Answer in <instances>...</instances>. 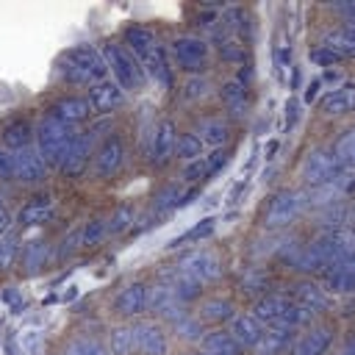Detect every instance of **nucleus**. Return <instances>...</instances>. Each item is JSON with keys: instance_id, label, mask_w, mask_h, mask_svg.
I'll use <instances>...</instances> for the list:
<instances>
[{"instance_id": "44", "label": "nucleus", "mask_w": 355, "mask_h": 355, "mask_svg": "<svg viewBox=\"0 0 355 355\" xmlns=\"http://www.w3.org/2000/svg\"><path fill=\"white\" fill-rule=\"evenodd\" d=\"M61 355H111V352H108V347L103 341H97L92 336H80V338L69 341Z\"/></svg>"}, {"instance_id": "26", "label": "nucleus", "mask_w": 355, "mask_h": 355, "mask_svg": "<svg viewBox=\"0 0 355 355\" xmlns=\"http://www.w3.org/2000/svg\"><path fill=\"white\" fill-rule=\"evenodd\" d=\"M141 69H144V78H150L158 89H172V61H169L164 44H158V47L141 61Z\"/></svg>"}, {"instance_id": "12", "label": "nucleus", "mask_w": 355, "mask_h": 355, "mask_svg": "<svg viewBox=\"0 0 355 355\" xmlns=\"http://www.w3.org/2000/svg\"><path fill=\"white\" fill-rule=\"evenodd\" d=\"M125 158H128V147L122 141V136H105L100 141V147L94 150V161H92V169L97 178H114L122 166H125Z\"/></svg>"}, {"instance_id": "52", "label": "nucleus", "mask_w": 355, "mask_h": 355, "mask_svg": "<svg viewBox=\"0 0 355 355\" xmlns=\"http://www.w3.org/2000/svg\"><path fill=\"white\" fill-rule=\"evenodd\" d=\"M341 355H355V336H352V338H349V341L344 344V349H341Z\"/></svg>"}, {"instance_id": "4", "label": "nucleus", "mask_w": 355, "mask_h": 355, "mask_svg": "<svg viewBox=\"0 0 355 355\" xmlns=\"http://www.w3.org/2000/svg\"><path fill=\"white\" fill-rule=\"evenodd\" d=\"M103 61L108 67V72L114 75V83L122 89V92H141L147 78H144V69L141 64L133 58V53L122 44V42H103Z\"/></svg>"}, {"instance_id": "22", "label": "nucleus", "mask_w": 355, "mask_h": 355, "mask_svg": "<svg viewBox=\"0 0 355 355\" xmlns=\"http://www.w3.org/2000/svg\"><path fill=\"white\" fill-rule=\"evenodd\" d=\"M89 105H92V111H97V114H111V111H116V108H122L125 105V92L114 83V80H100V83H94V86H89Z\"/></svg>"}, {"instance_id": "1", "label": "nucleus", "mask_w": 355, "mask_h": 355, "mask_svg": "<svg viewBox=\"0 0 355 355\" xmlns=\"http://www.w3.org/2000/svg\"><path fill=\"white\" fill-rule=\"evenodd\" d=\"M352 252H355V227L319 230L316 239H311L308 244H300L291 252L288 266H294L302 275H322Z\"/></svg>"}, {"instance_id": "16", "label": "nucleus", "mask_w": 355, "mask_h": 355, "mask_svg": "<svg viewBox=\"0 0 355 355\" xmlns=\"http://www.w3.org/2000/svg\"><path fill=\"white\" fill-rule=\"evenodd\" d=\"M89 155H92V136L89 133H75V139L69 141V147L64 150L61 161L55 164V169L67 178H78L86 164H89Z\"/></svg>"}, {"instance_id": "28", "label": "nucleus", "mask_w": 355, "mask_h": 355, "mask_svg": "<svg viewBox=\"0 0 355 355\" xmlns=\"http://www.w3.org/2000/svg\"><path fill=\"white\" fill-rule=\"evenodd\" d=\"M263 330H266V327H263L252 313H236V316L230 319V327H227V333H230L244 349L255 347V344L261 341Z\"/></svg>"}, {"instance_id": "43", "label": "nucleus", "mask_w": 355, "mask_h": 355, "mask_svg": "<svg viewBox=\"0 0 355 355\" xmlns=\"http://www.w3.org/2000/svg\"><path fill=\"white\" fill-rule=\"evenodd\" d=\"M133 216H136L133 205H119V208H114V214L105 219V233L119 236V233L130 230V227H133Z\"/></svg>"}, {"instance_id": "40", "label": "nucleus", "mask_w": 355, "mask_h": 355, "mask_svg": "<svg viewBox=\"0 0 355 355\" xmlns=\"http://www.w3.org/2000/svg\"><path fill=\"white\" fill-rule=\"evenodd\" d=\"M175 153H178V158L180 161H194V158H200V155H205V144H202V139L194 133V130H186V133H180L178 136V144H175Z\"/></svg>"}, {"instance_id": "27", "label": "nucleus", "mask_w": 355, "mask_h": 355, "mask_svg": "<svg viewBox=\"0 0 355 355\" xmlns=\"http://www.w3.org/2000/svg\"><path fill=\"white\" fill-rule=\"evenodd\" d=\"M200 139H202V144L208 147H214V150H219L225 141H230V122L222 116V114H211V116H202L200 122H197V130H194Z\"/></svg>"}, {"instance_id": "42", "label": "nucleus", "mask_w": 355, "mask_h": 355, "mask_svg": "<svg viewBox=\"0 0 355 355\" xmlns=\"http://www.w3.org/2000/svg\"><path fill=\"white\" fill-rule=\"evenodd\" d=\"M211 94V80L205 78V75H189L186 80H183V86H180V97L186 100V103H200V100H205Z\"/></svg>"}, {"instance_id": "24", "label": "nucleus", "mask_w": 355, "mask_h": 355, "mask_svg": "<svg viewBox=\"0 0 355 355\" xmlns=\"http://www.w3.org/2000/svg\"><path fill=\"white\" fill-rule=\"evenodd\" d=\"M227 164V150H211L194 161H189L183 166V180L186 183H200V180H208L211 175H216L222 166Z\"/></svg>"}, {"instance_id": "29", "label": "nucleus", "mask_w": 355, "mask_h": 355, "mask_svg": "<svg viewBox=\"0 0 355 355\" xmlns=\"http://www.w3.org/2000/svg\"><path fill=\"white\" fill-rule=\"evenodd\" d=\"M219 100H222V108L233 119H241L247 114V86H241L236 78H230L219 86Z\"/></svg>"}, {"instance_id": "13", "label": "nucleus", "mask_w": 355, "mask_h": 355, "mask_svg": "<svg viewBox=\"0 0 355 355\" xmlns=\"http://www.w3.org/2000/svg\"><path fill=\"white\" fill-rule=\"evenodd\" d=\"M333 336H336V330L327 322H316V324L311 322L300 336H294L288 355H327Z\"/></svg>"}, {"instance_id": "49", "label": "nucleus", "mask_w": 355, "mask_h": 355, "mask_svg": "<svg viewBox=\"0 0 355 355\" xmlns=\"http://www.w3.org/2000/svg\"><path fill=\"white\" fill-rule=\"evenodd\" d=\"M327 8H330L333 14H338V17H341V22L355 25V0H347V3H330Z\"/></svg>"}, {"instance_id": "36", "label": "nucleus", "mask_w": 355, "mask_h": 355, "mask_svg": "<svg viewBox=\"0 0 355 355\" xmlns=\"http://www.w3.org/2000/svg\"><path fill=\"white\" fill-rule=\"evenodd\" d=\"M186 200H189V191H183L180 183H166L164 189L155 191V197H153V211H158V214H169V211L180 208Z\"/></svg>"}, {"instance_id": "33", "label": "nucleus", "mask_w": 355, "mask_h": 355, "mask_svg": "<svg viewBox=\"0 0 355 355\" xmlns=\"http://www.w3.org/2000/svg\"><path fill=\"white\" fill-rule=\"evenodd\" d=\"M291 341H294V330H286V327H266L263 336H261V341L255 344V349H258L261 355H283V352H288Z\"/></svg>"}, {"instance_id": "6", "label": "nucleus", "mask_w": 355, "mask_h": 355, "mask_svg": "<svg viewBox=\"0 0 355 355\" xmlns=\"http://www.w3.org/2000/svg\"><path fill=\"white\" fill-rule=\"evenodd\" d=\"M305 211H308V194H305V189H283V191H277V194L269 200V205H266L261 222H263L266 230L288 227V225H294Z\"/></svg>"}, {"instance_id": "20", "label": "nucleus", "mask_w": 355, "mask_h": 355, "mask_svg": "<svg viewBox=\"0 0 355 355\" xmlns=\"http://www.w3.org/2000/svg\"><path fill=\"white\" fill-rule=\"evenodd\" d=\"M355 111V83H341L333 86L322 94L319 100V114L322 116H347Z\"/></svg>"}, {"instance_id": "51", "label": "nucleus", "mask_w": 355, "mask_h": 355, "mask_svg": "<svg viewBox=\"0 0 355 355\" xmlns=\"http://www.w3.org/2000/svg\"><path fill=\"white\" fill-rule=\"evenodd\" d=\"M8 227H11V216H8L6 208H0V239L8 233Z\"/></svg>"}, {"instance_id": "46", "label": "nucleus", "mask_w": 355, "mask_h": 355, "mask_svg": "<svg viewBox=\"0 0 355 355\" xmlns=\"http://www.w3.org/2000/svg\"><path fill=\"white\" fill-rule=\"evenodd\" d=\"M214 225H216V219H202V222H197V225L189 227L183 236H178V239L172 241V247H183V244H189V241H202V239H208V236L214 233Z\"/></svg>"}, {"instance_id": "15", "label": "nucleus", "mask_w": 355, "mask_h": 355, "mask_svg": "<svg viewBox=\"0 0 355 355\" xmlns=\"http://www.w3.org/2000/svg\"><path fill=\"white\" fill-rule=\"evenodd\" d=\"M316 47H322L324 53H330L336 61L355 58V25L344 22V25H336V28L324 31Z\"/></svg>"}, {"instance_id": "2", "label": "nucleus", "mask_w": 355, "mask_h": 355, "mask_svg": "<svg viewBox=\"0 0 355 355\" xmlns=\"http://www.w3.org/2000/svg\"><path fill=\"white\" fill-rule=\"evenodd\" d=\"M58 72L64 80L69 83H80V86H94L100 80H105L108 67L103 61V53L92 44H78L72 50H67L58 61Z\"/></svg>"}, {"instance_id": "25", "label": "nucleus", "mask_w": 355, "mask_h": 355, "mask_svg": "<svg viewBox=\"0 0 355 355\" xmlns=\"http://www.w3.org/2000/svg\"><path fill=\"white\" fill-rule=\"evenodd\" d=\"M122 44H125V47L133 53V58L141 64L161 42H158V36H155L153 28H147V25H128L125 33H122Z\"/></svg>"}, {"instance_id": "9", "label": "nucleus", "mask_w": 355, "mask_h": 355, "mask_svg": "<svg viewBox=\"0 0 355 355\" xmlns=\"http://www.w3.org/2000/svg\"><path fill=\"white\" fill-rule=\"evenodd\" d=\"M175 144H178V128L172 119H158L147 136H144V155L153 166H166L175 158Z\"/></svg>"}, {"instance_id": "38", "label": "nucleus", "mask_w": 355, "mask_h": 355, "mask_svg": "<svg viewBox=\"0 0 355 355\" xmlns=\"http://www.w3.org/2000/svg\"><path fill=\"white\" fill-rule=\"evenodd\" d=\"M172 333L180 338V341H202L205 330H202V322L194 316V313H183L172 322Z\"/></svg>"}, {"instance_id": "31", "label": "nucleus", "mask_w": 355, "mask_h": 355, "mask_svg": "<svg viewBox=\"0 0 355 355\" xmlns=\"http://www.w3.org/2000/svg\"><path fill=\"white\" fill-rule=\"evenodd\" d=\"M200 322H208V324H222V322H230L236 316V308L230 300H222V297H211V300H202L197 313H194Z\"/></svg>"}, {"instance_id": "30", "label": "nucleus", "mask_w": 355, "mask_h": 355, "mask_svg": "<svg viewBox=\"0 0 355 355\" xmlns=\"http://www.w3.org/2000/svg\"><path fill=\"white\" fill-rule=\"evenodd\" d=\"M200 352H205V355H244V347L227 330H211L202 336Z\"/></svg>"}, {"instance_id": "32", "label": "nucleus", "mask_w": 355, "mask_h": 355, "mask_svg": "<svg viewBox=\"0 0 355 355\" xmlns=\"http://www.w3.org/2000/svg\"><path fill=\"white\" fill-rule=\"evenodd\" d=\"M3 147L17 153V150H28L33 147V128L28 119H14L3 128Z\"/></svg>"}, {"instance_id": "21", "label": "nucleus", "mask_w": 355, "mask_h": 355, "mask_svg": "<svg viewBox=\"0 0 355 355\" xmlns=\"http://www.w3.org/2000/svg\"><path fill=\"white\" fill-rule=\"evenodd\" d=\"M47 178V164L36 147L14 153V180L19 183H42Z\"/></svg>"}, {"instance_id": "14", "label": "nucleus", "mask_w": 355, "mask_h": 355, "mask_svg": "<svg viewBox=\"0 0 355 355\" xmlns=\"http://www.w3.org/2000/svg\"><path fill=\"white\" fill-rule=\"evenodd\" d=\"M130 327H133L136 355H166L169 352V336L158 322H136Z\"/></svg>"}, {"instance_id": "48", "label": "nucleus", "mask_w": 355, "mask_h": 355, "mask_svg": "<svg viewBox=\"0 0 355 355\" xmlns=\"http://www.w3.org/2000/svg\"><path fill=\"white\" fill-rule=\"evenodd\" d=\"M17 252H19L17 239L3 236V239H0V269H8V266L14 263V258H17Z\"/></svg>"}, {"instance_id": "11", "label": "nucleus", "mask_w": 355, "mask_h": 355, "mask_svg": "<svg viewBox=\"0 0 355 355\" xmlns=\"http://www.w3.org/2000/svg\"><path fill=\"white\" fill-rule=\"evenodd\" d=\"M291 300L308 313V316H319V313H327V311H333V305H336V300H333V294L322 286V283H316V280H297L294 286H291Z\"/></svg>"}, {"instance_id": "3", "label": "nucleus", "mask_w": 355, "mask_h": 355, "mask_svg": "<svg viewBox=\"0 0 355 355\" xmlns=\"http://www.w3.org/2000/svg\"><path fill=\"white\" fill-rule=\"evenodd\" d=\"M252 316L263 327H286V330H297L302 324H311L313 319L288 294H261L252 305Z\"/></svg>"}, {"instance_id": "45", "label": "nucleus", "mask_w": 355, "mask_h": 355, "mask_svg": "<svg viewBox=\"0 0 355 355\" xmlns=\"http://www.w3.org/2000/svg\"><path fill=\"white\" fill-rule=\"evenodd\" d=\"M75 230H78V239H80V250L83 247H94V244H100L108 236L105 233V219H89V222H83Z\"/></svg>"}, {"instance_id": "8", "label": "nucleus", "mask_w": 355, "mask_h": 355, "mask_svg": "<svg viewBox=\"0 0 355 355\" xmlns=\"http://www.w3.org/2000/svg\"><path fill=\"white\" fill-rule=\"evenodd\" d=\"M75 128H69V125H64V122H58V119H53L50 114L39 122V128L33 130V141H36V150H39V155L44 158V164H58L61 161V155H64V150L69 147V141L75 139Z\"/></svg>"}, {"instance_id": "19", "label": "nucleus", "mask_w": 355, "mask_h": 355, "mask_svg": "<svg viewBox=\"0 0 355 355\" xmlns=\"http://www.w3.org/2000/svg\"><path fill=\"white\" fill-rule=\"evenodd\" d=\"M322 286L336 297V294H355V252L330 266L327 272L319 275Z\"/></svg>"}, {"instance_id": "53", "label": "nucleus", "mask_w": 355, "mask_h": 355, "mask_svg": "<svg viewBox=\"0 0 355 355\" xmlns=\"http://www.w3.org/2000/svg\"><path fill=\"white\" fill-rule=\"evenodd\" d=\"M189 355H205V352H200V349H197V352H189Z\"/></svg>"}, {"instance_id": "47", "label": "nucleus", "mask_w": 355, "mask_h": 355, "mask_svg": "<svg viewBox=\"0 0 355 355\" xmlns=\"http://www.w3.org/2000/svg\"><path fill=\"white\" fill-rule=\"evenodd\" d=\"M241 291H247V294H261V291H266V275L258 272V269L244 272V277H241Z\"/></svg>"}, {"instance_id": "10", "label": "nucleus", "mask_w": 355, "mask_h": 355, "mask_svg": "<svg viewBox=\"0 0 355 355\" xmlns=\"http://www.w3.org/2000/svg\"><path fill=\"white\" fill-rule=\"evenodd\" d=\"M175 269L180 275H186L189 280H194L200 286H208V283L219 280V275H222V258L214 250H191V252H186L175 263Z\"/></svg>"}, {"instance_id": "5", "label": "nucleus", "mask_w": 355, "mask_h": 355, "mask_svg": "<svg viewBox=\"0 0 355 355\" xmlns=\"http://www.w3.org/2000/svg\"><path fill=\"white\" fill-rule=\"evenodd\" d=\"M166 55H169L172 67L183 69L189 75H200L211 61V44L197 33H180L169 42Z\"/></svg>"}, {"instance_id": "41", "label": "nucleus", "mask_w": 355, "mask_h": 355, "mask_svg": "<svg viewBox=\"0 0 355 355\" xmlns=\"http://www.w3.org/2000/svg\"><path fill=\"white\" fill-rule=\"evenodd\" d=\"M214 39H216V50H219V55H222L225 61H230V64L244 61V55H247L244 39H236V36H222V33H214Z\"/></svg>"}, {"instance_id": "37", "label": "nucleus", "mask_w": 355, "mask_h": 355, "mask_svg": "<svg viewBox=\"0 0 355 355\" xmlns=\"http://www.w3.org/2000/svg\"><path fill=\"white\" fill-rule=\"evenodd\" d=\"M108 352L111 355H136V344H133V327L130 324H119L108 333Z\"/></svg>"}, {"instance_id": "35", "label": "nucleus", "mask_w": 355, "mask_h": 355, "mask_svg": "<svg viewBox=\"0 0 355 355\" xmlns=\"http://www.w3.org/2000/svg\"><path fill=\"white\" fill-rule=\"evenodd\" d=\"M161 280H166V283H169V288H172V294H175V300H178L180 305H189V302L200 300V294H202V286H200V283H194V280H189V277H186V275H180L178 269L166 272Z\"/></svg>"}, {"instance_id": "39", "label": "nucleus", "mask_w": 355, "mask_h": 355, "mask_svg": "<svg viewBox=\"0 0 355 355\" xmlns=\"http://www.w3.org/2000/svg\"><path fill=\"white\" fill-rule=\"evenodd\" d=\"M333 153H336L338 164H341L347 172H355V128L344 130V133L336 139Z\"/></svg>"}, {"instance_id": "34", "label": "nucleus", "mask_w": 355, "mask_h": 355, "mask_svg": "<svg viewBox=\"0 0 355 355\" xmlns=\"http://www.w3.org/2000/svg\"><path fill=\"white\" fill-rule=\"evenodd\" d=\"M55 216V205L50 197H33L28 205H22L19 211V225L31 227V225H44Z\"/></svg>"}, {"instance_id": "23", "label": "nucleus", "mask_w": 355, "mask_h": 355, "mask_svg": "<svg viewBox=\"0 0 355 355\" xmlns=\"http://www.w3.org/2000/svg\"><path fill=\"white\" fill-rule=\"evenodd\" d=\"M92 114H94V111H92L89 100H86V97H75V94L55 100V103H53V108H50V116H53V119H58V122H64V125H69V128H75V125L86 122Z\"/></svg>"}, {"instance_id": "50", "label": "nucleus", "mask_w": 355, "mask_h": 355, "mask_svg": "<svg viewBox=\"0 0 355 355\" xmlns=\"http://www.w3.org/2000/svg\"><path fill=\"white\" fill-rule=\"evenodd\" d=\"M0 180H14V153L0 147Z\"/></svg>"}, {"instance_id": "7", "label": "nucleus", "mask_w": 355, "mask_h": 355, "mask_svg": "<svg viewBox=\"0 0 355 355\" xmlns=\"http://www.w3.org/2000/svg\"><path fill=\"white\" fill-rule=\"evenodd\" d=\"M341 172H344V166L338 164L333 147H313V150L305 153V158L300 164V178L308 186V191L333 183Z\"/></svg>"}, {"instance_id": "17", "label": "nucleus", "mask_w": 355, "mask_h": 355, "mask_svg": "<svg viewBox=\"0 0 355 355\" xmlns=\"http://www.w3.org/2000/svg\"><path fill=\"white\" fill-rule=\"evenodd\" d=\"M183 308H186V305H180V302L175 300V294H172V288H169L166 280H158L155 286H150V291H147V311H153L158 319H164V322L172 324L178 316L186 313Z\"/></svg>"}, {"instance_id": "18", "label": "nucleus", "mask_w": 355, "mask_h": 355, "mask_svg": "<svg viewBox=\"0 0 355 355\" xmlns=\"http://www.w3.org/2000/svg\"><path fill=\"white\" fill-rule=\"evenodd\" d=\"M147 291H150V286H144V283H128V286H122L119 291H116V297H114V313L116 316H122V319H133V316H139V313H144L147 311Z\"/></svg>"}]
</instances>
